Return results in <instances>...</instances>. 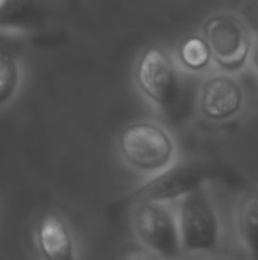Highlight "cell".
Here are the masks:
<instances>
[{
  "mask_svg": "<svg viewBox=\"0 0 258 260\" xmlns=\"http://www.w3.org/2000/svg\"><path fill=\"white\" fill-rule=\"evenodd\" d=\"M131 227L138 242L158 259H173L182 253L176 212L172 203L144 200L131 207Z\"/></svg>",
  "mask_w": 258,
  "mask_h": 260,
  "instance_id": "cell-6",
  "label": "cell"
},
{
  "mask_svg": "<svg viewBox=\"0 0 258 260\" xmlns=\"http://www.w3.org/2000/svg\"><path fill=\"white\" fill-rule=\"evenodd\" d=\"M236 235L251 259L258 260V184L237 197L233 212Z\"/></svg>",
  "mask_w": 258,
  "mask_h": 260,
  "instance_id": "cell-10",
  "label": "cell"
},
{
  "mask_svg": "<svg viewBox=\"0 0 258 260\" xmlns=\"http://www.w3.org/2000/svg\"><path fill=\"white\" fill-rule=\"evenodd\" d=\"M179 64L160 44L144 46L134 61L132 81L140 96L158 111H169L181 94Z\"/></svg>",
  "mask_w": 258,
  "mask_h": 260,
  "instance_id": "cell-2",
  "label": "cell"
},
{
  "mask_svg": "<svg viewBox=\"0 0 258 260\" xmlns=\"http://www.w3.org/2000/svg\"><path fill=\"white\" fill-rule=\"evenodd\" d=\"M175 212L182 253L201 254L219 250L222 222L217 207L210 195L208 184L179 198Z\"/></svg>",
  "mask_w": 258,
  "mask_h": 260,
  "instance_id": "cell-3",
  "label": "cell"
},
{
  "mask_svg": "<svg viewBox=\"0 0 258 260\" xmlns=\"http://www.w3.org/2000/svg\"><path fill=\"white\" fill-rule=\"evenodd\" d=\"M24 78L21 55L11 46L0 44V111L18 98Z\"/></svg>",
  "mask_w": 258,
  "mask_h": 260,
  "instance_id": "cell-11",
  "label": "cell"
},
{
  "mask_svg": "<svg viewBox=\"0 0 258 260\" xmlns=\"http://www.w3.org/2000/svg\"><path fill=\"white\" fill-rule=\"evenodd\" d=\"M249 66L258 75V32L257 37H254V40H252V47H251V53H249Z\"/></svg>",
  "mask_w": 258,
  "mask_h": 260,
  "instance_id": "cell-14",
  "label": "cell"
},
{
  "mask_svg": "<svg viewBox=\"0 0 258 260\" xmlns=\"http://www.w3.org/2000/svg\"><path fill=\"white\" fill-rule=\"evenodd\" d=\"M240 14L245 17L249 26L258 32V2H249V3L242 5Z\"/></svg>",
  "mask_w": 258,
  "mask_h": 260,
  "instance_id": "cell-13",
  "label": "cell"
},
{
  "mask_svg": "<svg viewBox=\"0 0 258 260\" xmlns=\"http://www.w3.org/2000/svg\"><path fill=\"white\" fill-rule=\"evenodd\" d=\"M199 114L216 123L230 122L242 114L246 105V91L234 73L219 70L207 75L198 90Z\"/></svg>",
  "mask_w": 258,
  "mask_h": 260,
  "instance_id": "cell-7",
  "label": "cell"
},
{
  "mask_svg": "<svg viewBox=\"0 0 258 260\" xmlns=\"http://www.w3.org/2000/svg\"><path fill=\"white\" fill-rule=\"evenodd\" d=\"M33 244L40 257L47 260H73L78 244L67 219L56 212H46L33 227Z\"/></svg>",
  "mask_w": 258,
  "mask_h": 260,
  "instance_id": "cell-8",
  "label": "cell"
},
{
  "mask_svg": "<svg viewBox=\"0 0 258 260\" xmlns=\"http://www.w3.org/2000/svg\"><path fill=\"white\" fill-rule=\"evenodd\" d=\"M46 18L44 0H0V35H24Z\"/></svg>",
  "mask_w": 258,
  "mask_h": 260,
  "instance_id": "cell-9",
  "label": "cell"
},
{
  "mask_svg": "<svg viewBox=\"0 0 258 260\" xmlns=\"http://www.w3.org/2000/svg\"><path fill=\"white\" fill-rule=\"evenodd\" d=\"M219 175V171L204 161H175L167 169L148 177L144 183L117 198L114 207L119 210L131 207L137 201L157 200V201H178L189 192L208 184Z\"/></svg>",
  "mask_w": 258,
  "mask_h": 260,
  "instance_id": "cell-4",
  "label": "cell"
},
{
  "mask_svg": "<svg viewBox=\"0 0 258 260\" xmlns=\"http://www.w3.org/2000/svg\"><path fill=\"white\" fill-rule=\"evenodd\" d=\"M251 26L242 14L217 11L210 14L201 26V35L207 41L213 64L219 70L237 73L249 64L254 37Z\"/></svg>",
  "mask_w": 258,
  "mask_h": 260,
  "instance_id": "cell-5",
  "label": "cell"
},
{
  "mask_svg": "<svg viewBox=\"0 0 258 260\" xmlns=\"http://www.w3.org/2000/svg\"><path fill=\"white\" fill-rule=\"evenodd\" d=\"M175 58L179 67L190 73L205 72L213 64L210 47L201 34L189 35L184 40H181L176 47Z\"/></svg>",
  "mask_w": 258,
  "mask_h": 260,
  "instance_id": "cell-12",
  "label": "cell"
},
{
  "mask_svg": "<svg viewBox=\"0 0 258 260\" xmlns=\"http://www.w3.org/2000/svg\"><path fill=\"white\" fill-rule=\"evenodd\" d=\"M116 149L120 161L144 178L160 174L178 160L173 134L163 123L151 119L128 123L117 136Z\"/></svg>",
  "mask_w": 258,
  "mask_h": 260,
  "instance_id": "cell-1",
  "label": "cell"
}]
</instances>
